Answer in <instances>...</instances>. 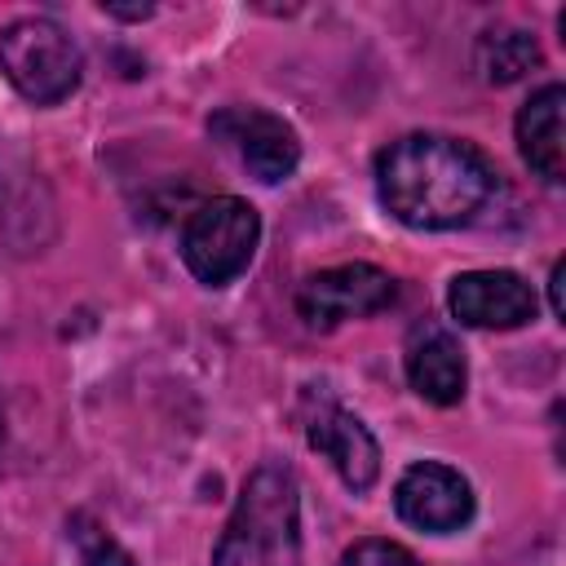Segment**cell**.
<instances>
[{
	"mask_svg": "<svg viewBox=\"0 0 566 566\" xmlns=\"http://www.w3.org/2000/svg\"><path fill=\"white\" fill-rule=\"evenodd\" d=\"M376 195L385 212L411 230H455L491 203L495 168L469 142L407 133L380 150Z\"/></svg>",
	"mask_w": 566,
	"mask_h": 566,
	"instance_id": "obj_1",
	"label": "cell"
},
{
	"mask_svg": "<svg viewBox=\"0 0 566 566\" xmlns=\"http://www.w3.org/2000/svg\"><path fill=\"white\" fill-rule=\"evenodd\" d=\"M212 566H301V491L292 469H252L217 539Z\"/></svg>",
	"mask_w": 566,
	"mask_h": 566,
	"instance_id": "obj_2",
	"label": "cell"
},
{
	"mask_svg": "<svg viewBox=\"0 0 566 566\" xmlns=\"http://www.w3.org/2000/svg\"><path fill=\"white\" fill-rule=\"evenodd\" d=\"M0 71L35 106H53L75 93L84 53L49 18H18L0 31Z\"/></svg>",
	"mask_w": 566,
	"mask_h": 566,
	"instance_id": "obj_3",
	"label": "cell"
},
{
	"mask_svg": "<svg viewBox=\"0 0 566 566\" xmlns=\"http://www.w3.org/2000/svg\"><path fill=\"white\" fill-rule=\"evenodd\" d=\"M261 239V217L248 199L234 195H217L203 199L186 226H181V261L186 270L208 283V287H226L230 279H239L256 252Z\"/></svg>",
	"mask_w": 566,
	"mask_h": 566,
	"instance_id": "obj_4",
	"label": "cell"
},
{
	"mask_svg": "<svg viewBox=\"0 0 566 566\" xmlns=\"http://www.w3.org/2000/svg\"><path fill=\"white\" fill-rule=\"evenodd\" d=\"M208 137L256 181L274 186L296 172L301 164V142L296 128L261 106H221L208 115Z\"/></svg>",
	"mask_w": 566,
	"mask_h": 566,
	"instance_id": "obj_5",
	"label": "cell"
},
{
	"mask_svg": "<svg viewBox=\"0 0 566 566\" xmlns=\"http://www.w3.org/2000/svg\"><path fill=\"white\" fill-rule=\"evenodd\" d=\"M394 296H398V287L380 265L349 261V265H332V270L310 274L296 287V314L305 318V327L327 332L336 323L380 314L385 305H394Z\"/></svg>",
	"mask_w": 566,
	"mask_h": 566,
	"instance_id": "obj_6",
	"label": "cell"
},
{
	"mask_svg": "<svg viewBox=\"0 0 566 566\" xmlns=\"http://www.w3.org/2000/svg\"><path fill=\"white\" fill-rule=\"evenodd\" d=\"M394 509L407 526L447 535V531H460L473 522V486L460 469H451L442 460H420L398 478Z\"/></svg>",
	"mask_w": 566,
	"mask_h": 566,
	"instance_id": "obj_7",
	"label": "cell"
},
{
	"mask_svg": "<svg viewBox=\"0 0 566 566\" xmlns=\"http://www.w3.org/2000/svg\"><path fill=\"white\" fill-rule=\"evenodd\" d=\"M447 310L464 327L509 332V327H522L526 318H535V292L513 270H469V274L451 279Z\"/></svg>",
	"mask_w": 566,
	"mask_h": 566,
	"instance_id": "obj_8",
	"label": "cell"
},
{
	"mask_svg": "<svg viewBox=\"0 0 566 566\" xmlns=\"http://www.w3.org/2000/svg\"><path fill=\"white\" fill-rule=\"evenodd\" d=\"M305 438H310V447L318 455L332 460V469L340 473V482L349 491H371V482L380 473V447H376L371 429L354 411H345L336 402H323L305 420Z\"/></svg>",
	"mask_w": 566,
	"mask_h": 566,
	"instance_id": "obj_9",
	"label": "cell"
},
{
	"mask_svg": "<svg viewBox=\"0 0 566 566\" xmlns=\"http://www.w3.org/2000/svg\"><path fill=\"white\" fill-rule=\"evenodd\" d=\"M402 367L411 389L433 402V407H455L464 398L469 385V367H464V349L460 340L442 327V323H416L402 349Z\"/></svg>",
	"mask_w": 566,
	"mask_h": 566,
	"instance_id": "obj_10",
	"label": "cell"
},
{
	"mask_svg": "<svg viewBox=\"0 0 566 566\" xmlns=\"http://www.w3.org/2000/svg\"><path fill=\"white\" fill-rule=\"evenodd\" d=\"M562 106H566V88H562V84H544V88L531 93V102L517 111V150H522V159H526L548 186H557V181L566 177Z\"/></svg>",
	"mask_w": 566,
	"mask_h": 566,
	"instance_id": "obj_11",
	"label": "cell"
},
{
	"mask_svg": "<svg viewBox=\"0 0 566 566\" xmlns=\"http://www.w3.org/2000/svg\"><path fill=\"white\" fill-rule=\"evenodd\" d=\"M473 62H478V75L486 84H513L522 80L531 66H539V44L531 31L522 27H486L478 35V49H473Z\"/></svg>",
	"mask_w": 566,
	"mask_h": 566,
	"instance_id": "obj_12",
	"label": "cell"
},
{
	"mask_svg": "<svg viewBox=\"0 0 566 566\" xmlns=\"http://www.w3.org/2000/svg\"><path fill=\"white\" fill-rule=\"evenodd\" d=\"M66 535H71V544L80 553V566H137L93 513H71Z\"/></svg>",
	"mask_w": 566,
	"mask_h": 566,
	"instance_id": "obj_13",
	"label": "cell"
},
{
	"mask_svg": "<svg viewBox=\"0 0 566 566\" xmlns=\"http://www.w3.org/2000/svg\"><path fill=\"white\" fill-rule=\"evenodd\" d=\"M336 566H420V562L394 539H358L354 548H345Z\"/></svg>",
	"mask_w": 566,
	"mask_h": 566,
	"instance_id": "obj_14",
	"label": "cell"
},
{
	"mask_svg": "<svg viewBox=\"0 0 566 566\" xmlns=\"http://www.w3.org/2000/svg\"><path fill=\"white\" fill-rule=\"evenodd\" d=\"M562 279H566V265L557 261V265H553V279H548V305H553V314H557V318L566 314V310H562Z\"/></svg>",
	"mask_w": 566,
	"mask_h": 566,
	"instance_id": "obj_15",
	"label": "cell"
},
{
	"mask_svg": "<svg viewBox=\"0 0 566 566\" xmlns=\"http://www.w3.org/2000/svg\"><path fill=\"white\" fill-rule=\"evenodd\" d=\"M106 13H111V18H133V22H137V18H150L155 9H150V4H133V9H124V4H106Z\"/></svg>",
	"mask_w": 566,
	"mask_h": 566,
	"instance_id": "obj_16",
	"label": "cell"
},
{
	"mask_svg": "<svg viewBox=\"0 0 566 566\" xmlns=\"http://www.w3.org/2000/svg\"><path fill=\"white\" fill-rule=\"evenodd\" d=\"M0 438H4V411H0Z\"/></svg>",
	"mask_w": 566,
	"mask_h": 566,
	"instance_id": "obj_17",
	"label": "cell"
}]
</instances>
